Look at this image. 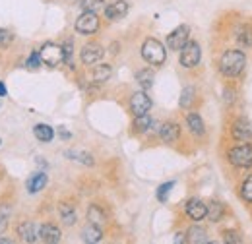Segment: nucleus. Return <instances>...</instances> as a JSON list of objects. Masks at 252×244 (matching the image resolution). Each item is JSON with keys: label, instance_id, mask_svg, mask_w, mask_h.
<instances>
[{"label": "nucleus", "instance_id": "f257e3e1", "mask_svg": "<svg viewBox=\"0 0 252 244\" xmlns=\"http://www.w3.org/2000/svg\"><path fill=\"white\" fill-rule=\"evenodd\" d=\"M247 66V55L239 49H229L221 55L220 59V72L225 78H237L243 74Z\"/></svg>", "mask_w": 252, "mask_h": 244}, {"label": "nucleus", "instance_id": "f03ea898", "mask_svg": "<svg viewBox=\"0 0 252 244\" xmlns=\"http://www.w3.org/2000/svg\"><path fill=\"white\" fill-rule=\"evenodd\" d=\"M142 59L148 64H152V66H161L167 59V51H165V47L159 43L158 39L150 37L142 45Z\"/></svg>", "mask_w": 252, "mask_h": 244}, {"label": "nucleus", "instance_id": "7ed1b4c3", "mask_svg": "<svg viewBox=\"0 0 252 244\" xmlns=\"http://www.w3.org/2000/svg\"><path fill=\"white\" fill-rule=\"evenodd\" d=\"M227 159L237 169H249V167H252V144L251 142H243V144L231 148L227 152Z\"/></svg>", "mask_w": 252, "mask_h": 244}, {"label": "nucleus", "instance_id": "20e7f679", "mask_svg": "<svg viewBox=\"0 0 252 244\" xmlns=\"http://www.w3.org/2000/svg\"><path fill=\"white\" fill-rule=\"evenodd\" d=\"M39 57H41V62L55 68L59 64L64 62V49L57 43H45L41 49H39Z\"/></svg>", "mask_w": 252, "mask_h": 244}, {"label": "nucleus", "instance_id": "39448f33", "mask_svg": "<svg viewBox=\"0 0 252 244\" xmlns=\"http://www.w3.org/2000/svg\"><path fill=\"white\" fill-rule=\"evenodd\" d=\"M202 61V49L196 41H189L181 49V66L185 68H196Z\"/></svg>", "mask_w": 252, "mask_h": 244}, {"label": "nucleus", "instance_id": "423d86ee", "mask_svg": "<svg viewBox=\"0 0 252 244\" xmlns=\"http://www.w3.org/2000/svg\"><path fill=\"white\" fill-rule=\"evenodd\" d=\"M74 28H76L78 33H82V35H94L99 30V16L95 12H84L76 20Z\"/></svg>", "mask_w": 252, "mask_h": 244}, {"label": "nucleus", "instance_id": "0eeeda50", "mask_svg": "<svg viewBox=\"0 0 252 244\" xmlns=\"http://www.w3.org/2000/svg\"><path fill=\"white\" fill-rule=\"evenodd\" d=\"M190 28L189 26H179L177 30H173L167 35V47L171 51H181L190 39Z\"/></svg>", "mask_w": 252, "mask_h": 244}, {"label": "nucleus", "instance_id": "6e6552de", "mask_svg": "<svg viewBox=\"0 0 252 244\" xmlns=\"http://www.w3.org/2000/svg\"><path fill=\"white\" fill-rule=\"evenodd\" d=\"M150 109H152V99H150V95L144 92V90L142 92H136L130 97V111H132L134 117L146 115V113H150Z\"/></svg>", "mask_w": 252, "mask_h": 244}, {"label": "nucleus", "instance_id": "1a4fd4ad", "mask_svg": "<svg viewBox=\"0 0 252 244\" xmlns=\"http://www.w3.org/2000/svg\"><path fill=\"white\" fill-rule=\"evenodd\" d=\"M231 138L239 144L243 142H251L252 140V128L251 122L247 119H237V121L231 124Z\"/></svg>", "mask_w": 252, "mask_h": 244}, {"label": "nucleus", "instance_id": "9d476101", "mask_svg": "<svg viewBox=\"0 0 252 244\" xmlns=\"http://www.w3.org/2000/svg\"><path fill=\"white\" fill-rule=\"evenodd\" d=\"M103 55H105V51L99 43H88V45H84V49L80 53V59L86 66H92V64H97L101 61Z\"/></svg>", "mask_w": 252, "mask_h": 244}, {"label": "nucleus", "instance_id": "9b49d317", "mask_svg": "<svg viewBox=\"0 0 252 244\" xmlns=\"http://www.w3.org/2000/svg\"><path fill=\"white\" fill-rule=\"evenodd\" d=\"M128 8L130 6H128L126 0H117V2L109 4V6H105V16L111 22H119V20H123L126 14H128Z\"/></svg>", "mask_w": 252, "mask_h": 244}, {"label": "nucleus", "instance_id": "f8f14e48", "mask_svg": "<svg viewBox=\"0 0 252 244\" xmlns=\"http://www.w3.org/2000/svg\"><path fill=\"white\" fill-rule=\"evenodd\" d=\"M61 237H63L61 229L55 227V225H51V223H45V225L39 227V241H41V243L57 244V243H61Z\"/></svg>", "mask_w": 252, "mask_h": 244}, {"label": "nucleus", "instance_id": "ddd939ff", "mask_svg": "<svg viewBox=\"0 0 252 244\" xmlns=\"http://www.w3.org/2000/svg\"><path fill=\"white\" fill-rule=\"evenodd\" d=\"M187 215L192 221H202L204 217H208V206L202 200L192 198V200L187 202Z\"/></svg>", "mask_w": 252, "mask_h": 244}, {"label": "nucleus", "instance_id": "4468645a", "mask_svg": "<svg viewBox=\"0 0 252 244\" xmlns=\"http://www.w3.org/2000/svg\"><path fill=\"white\" fill-rule=\"evenodd\" d=\"M159 136L165 144H175L181 136V126L177 122H165L159 126Z\"/></svg>", "mask_w": 252, "mask_h": 244}, {"label": "nucleus", "instance_id": "2eb2a0df", "mask_svg": "<svg viewBox=\"0 0 252 244\" xmlns=\"http://www.w3.org/2000/svg\"><path fill=\"white\" fill-rule=\"evenodd\" d=\"M18 235L24 243H37L39 241V227L32 221H26L18 227Z\"/></svg>", "mask_w": 252, "mask_h": 244}, {"label": "nucleus", "instance_id": "dca6fc26", "mask_svg": "<svg viewBox=\"0 0 252 244\" xmlns=\"http://www.w3.org/2000/svg\"><path fill=\"white\" fill-rule=\"evenodd\" d=\"M187 126L189 130L194 134V136H204L206 134V126H204V121L198 113H189L187 115Z\"/></svg>", "mask_w": 252, "mask_h": 244}, {"label": "nucleus", "instance_id": "f3484780", "mask_svg": "<svg viewBox=\"0 0 252 244\" xmlns=\"http://www.w3.org/2000/svg\"><path fill=\"white\" fill-rule=\"evenodd\" d=\"M101 239H103V231H101L99 225L90 223V225L82 231V241H84V243L95 244V243H101Z\"/></svg>", "mask_w": 252, "mask_h": 244}, {"label": "nucleus", "instance_id": "a211bd4d", "mask_svg": "<svg viewBox=\"0 0 252 244\" xmlns=\"http://www.w3.org/2000/svg\"><path fill=\"white\" fill-rule=\"evenodd\" d=\"M154 80H156V74H154L152 68H144V70H140V72L136 74V82L140 84V88H142L144 92H148V90L154 86Z\"/></svg>", "mask_w": 252, "mask_h": 244}, {"label": "nucleus", "instance_id": "6ab92c4d", "mask_svg": "<svg viewBox=\"0 0 252 244\" xmlns=\"http://www.w3.org/2000/svg\"><path fill=\"white\" fill-rule=\"evenodd\" d=\"M33 134H35V138H37L39 142H43V144L53 142V138H55V130H53L49 124H35Z\"/></svg>", "mask_w": 252, "mask_h": 244}, {"label": "nucleus", "instance_id": "aec40b11", "mask_svg": "<svg viewBox=\"0 0 252 244\" xmlns=\"http://www.w3.org/2000/svg\"><path fill=\"white\" fill-rule=\"evenodd\" d=\"M68 159H72V161H76V163H82V165H86V167H94L95 161L94 157L90 155V153L86 152H80V150H68V152L64 153Z\"/></svg>", "mask_w": 252, "mask_h": 244}, {"label": "nucleus", "instance_id": "412c9836", "mask_svg": "<svg viewBox=\"0 0 252 244\" xmlns=\"http://www.w3.org/2000/svg\"><path fill=\"white\" fill-rule=\"evenodd\" d=\"M47 175L45 173H35L32 179L28 181V190H30V194H37V192H41L45 186H47Z\"/></svg>", "mask_w": 252, "mask_h": 244}, {"label": "nucleus", "instance_id": "4be33fe9", "mask_svg": "<svg viewBox=\"0 0 252 244\" xmlns=\"http://www.w3.org/2000/svg\"><path fill=\"white\" fill-rule=\"evenodd\" d=\"M187 241L192 244H204V243H208V233H206V229L204 227H190L189 229V233H187Z\"/></svg>", "mask_w": 252, "mask_h": 244}, {"label": "nucleus", "instance_id": "5701e85b", "mask_svg": "<svg viewBox=\"0 0 252 244\" xmlns=\"http://www.w3.org/2000/svg\"><path fill=\"white\" fill-rule=\"evenodd\" d=\"M111 76H113V68H111V64H99V66H95L94 68L95 84H105Z\"/></svg>", "mask_w": 252, "mask_h": 244}, {"label": "nucleus", "instance_id": "b1692460", "mask_svg": "<svg viewBox=\"0 0 252 244\" xmlns=\"http://www.w3.org/2000/svg\"><path fill=\"white\" fill-rule=\"evenodd\" d=\"M88 221L101 227V225H105V223H107V215H105V212H103L97 204H92V206H90V210H88Z\"/></svg>", "mask_w": 252, "mask_h": 244}, {"label": "nucleus", "instance_id": "393cba45", "mask_svg": "<svg viewBox=\"0 0 252 244\" xmlns=\"http://www.w3.org/2000/svg\"><path fill=\"white\" fill-rule=\"evenodd\" d=\"M59 212H61V219H63L64 225H68V227H72L74 223H76V210H74V206H70V204H61L59 206Z\"/></svg>", "mask_w": 252, "mask_h": 244}, {"label": "nucleus", "instance_id": "a878e982", "mask_svg": "<svg viewBox=\"0 0 252 244\" xmlns=\"http://www.w3.org/2000/svg\"><path fill=\"white\" fill-rule=\"evenodd\" d=\"M223 215H225V206L221 202H212L208 206V217H210L212 223H220L223 219Z\"/></svg>", "mask_w": 252, "mask_h": 244}, {"label": "nucleus", "instance_id": "bb28decb", "mask_svg": "<svg viewBox=\"0 0 252 244\" xmlns=\"http://www.w3.org/2000/svg\"><path fill=\"white\" fill-rule=\"evenodd\" d=\"M152 126H154V119H152L148 113H146V115H140V117H136V119H134V130H136V132H140V134L148 132Z\"/></svg>", "mask_w": 252, "mask_h": 244}, {"label": "nucleus", "instance_id": "cd10ccee", "mask_svg": "<svg viewBox=\"0 0 252 244\" xmlns=\"http://www.w3.org/2000/svg\"><path fill=\"white\" fill-rule=\"evenodd\" d=\"M237 41L243 45V47H252V28L251 26H241L237 31Z\"/></svg>", "mask_w": 252, "mask_h": 244}, {"label": "nucleus", "instance_id": "c85d7f7f", "mask_svg": "<svg viewBox=\"0 0 252 244\" xmlns=\"http://www.w3.org/2000/svg\"><path fill=\"white\" fill-rule=\"evenodd\" d=\"M82 10L84 12H99V10H105V0H82L80 2Z\"/></svg>", "mask_w": 252, "mask_h": 244}, {"label": "nucleus", "instance_id": "c756f323", "mask_svg": "<svg viewBox=\"0 0 252 244\" xmlns=\"http://www.w3.org/2000/svg\"><path fill=\"white\" fill-rule=\"evenodd\" d=\"M241 198H243V202L252 204V175H249L241 184Z\"/></svg>", "mask_w": 252, "mask_h": 244}, {"label": "nucleus", "instance_id": "7c9ffc66", "mask_svg": "<svg viewBox=\"0 0 252 244\" xmlns=\"http://www.w3.org/2000/svg\"><path fill=\"white\" fill-rule=\"evenodd\" d=\"M194 95H196V90H194L192 86H189V88L183 90V93H181V101H179L183 109H189L190 105L194 103Z\"/></svg>", "mask_w": 252, "mask_h": 244}, {"label": "nucleus", "instance_id": "2f4dec72", "mask_svg": "<svg viewBox=\"0 0 252 244\" xmlns=\"http://www.w3.org/2000/svg\"><path fill=\"white\" fill-rule=\"evenodd\" d=\"M175 186V181H169V183L161 184L158 188V200L159 202H167V198H169V192H171V188Z\"/></svg>", "mask_w": 252, "mask_h": 244}, {"label": "nucleus", "instance_id": "473e14b6", "mask_svg": "<svg viewBox=\"0 0 252 244\" xmlns=\"http://www.w3.org/2000/svg\"><path fill=\"white\" fill-rule=\"evenodd\" d=\"M223 241H225V243H233V244L243 243V239H241V235H239L237 231H225V233H223Z\"/></svg>", "mask_w": 252, "mask_h": 244}, {"label": "nucleus", "instance_id": "72a5a7b5", "mask_svg": "<svg viewBox=\"0 0 252 244\" xmlns=\"http://www.w3.org/2000/svg\"><path fill=\"white\" fill-rule=\"evenodd\" d=\"M12 39H14V35H12L10 31H8V30H0V49L8 47V45L12 43Z\"/></svg>", "mask_w": 252, "mask_h": 244}, {"label": "nucleus", "instance_id": "f704fd0d", "mask_svg": "<svg viewBox=\"0 0 252 244\" xmlns=\"http://www.w3.org/2000/svg\"><path fill=\"white\" fill-rule=\"evenodd\" d=\"M63 49H64V61L72 66V51H74V43H72V41H66V43L63 45Z\"/></svg>", "mask_w": 252, "mask_h": 244}, {"label": "nucleus", "instance_id": "c9c22d12", "mask_svg": "<svg viewBox=\"0 0 252 244\" xmlns=\"http://www.w3.org/2000/svg\"><path fill=\"white\" fill-rule=\"evenodd\" d=\"M39 64H41V57H39L37 51H33L32 55H30V59H28V66H30V68H37Z\"/></svg>", "mask_w": 252, "mask_h": 244}, {"label": "nucleus", "instance_id": "e433bc0d", "mask_svg": "<svg viewBox=\"0 0 252 244\" xmlns=\"http://www.w3.org/2000/svg\"><path fill=\"white\" fill-rule=\"evenodd\" d=\"M233 101H235V92H233V90H225V103L231 105Z\"/></svg>", "mask_w": 252, "mask_h": 244}, {"label": "nucleus", "instance_id": "4c0bfd02", "mask_svg": "<svg viewBox=\"0 0 252 244\" xmlns=\"http://www.w3.org/2000/svg\"><path fill=\"white\" fill-rule=\"evenodd\" d=\"M6 227H8V221H6V215L0 214V235L6 231Z\"/></svg>", "mask_w": 252, "mask_h": 244}, {"label": "nucleus", "instance_id": "58836bf2", "mask_svg": "<svg viewBox=\"0 0 252 244\" xmlns=\"http://www.w3.org/2000/svg\"><path fill=\"white\" fill-rule=\"evenodd\" d=\"M8 95V90H6V86L0 82V97H6Z\"/></svg>", "mask_w": 252, "mask_h": 244}, {"label": "nucleus", "instance_id": "ea45409f", "mask_svg": "<svg viewBox=\"0 0 252 244\" xmlns=\"http://www.w3.org/2000/svg\"><path fill=\"white\" fill-rule=\"evenodd\" d=\"M185 237H187V235H183V233H179V235H177V239H175V243H185V241H187Z\"/></svg>", "mask_w": 252, "mask_h": 244}, {"label": "nucleus", "instance_id": "a19ab883", "mask_svg": "<svg viewBox=\"0 0 252 244\" xmlns=\"http://www.w3.org/2000/svg\"><path fill=\"white\" fill-rule=\"evenodd\" d=\"M61 136H63V140H70V132H66V130H61Z\"/></svg>", "mask_w": 252, "mask_h": 244}, {"label": "nucleus", "instance_id": "79ce46f5", "mask_svg": "<svg viewBox=\"0 0 252 244\" xmlns=\"http://www.w3.org/2000/svg\"><path fill=\"white\" fill-rule=\"evenodd\" d=\"M0 107H2V101H0Z\"/></svg>", "mask_w": 252, "mask_h": 244}, {"label": "nucleus", "instance_id": "37998d69", "mask_svg": "<svg viewBox=\"0 0 252 244\" xmlns=\"http://www.w3.org/2000/svg\"><path fill=\"white\" fill-rule=\"evenodd\" d=\"M0 144H2V140H0Z\"/></svg>", "mask_w": 252, "mask_h": 244}]
</instances>
